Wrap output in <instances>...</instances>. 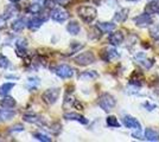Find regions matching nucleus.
<instances>
[{"label": "nucleus", "mask_w": 159, "mask_h": 142, "mask_svg": "<svg viewBox=\"0 0 159 142\" xmlns=\"http://www.w3.org/2000/svg\"><path fill=\"white\" fill-rule=\"evenodd\" d=\"M77 14H79V17L82 19V20L84 21V23L90 24V23L96 18V15H98V11H96V8H95V7L81 6L79 10H77Z\"/></svg>", "instance_id": "f257e3e1"}, {"label": "nucleus", "mask_w": 159, "mask_h": 142, "mask_svg": "<svg viewBox=\"0 0 159 142\" xmlns=\"http://www.w3.org/2000/svg\"><path fill=\"white\" fill-rule=\"evenodd\" d=\"M98 103H99L100 108L102 109V110H105V111H111V110L115 107L116 101H115V98H114L111 94L105 93V94H102L99 97Z\"/></svg>", "instance_id": "f03ea898"}, {"label": "nucleus", "mask_w": 159, "mask_h": 142, "mask_svg": "<svg viewBox=\"0 0 159 142\" xmlns=\"http://www.w3.org/2000/svg\"><path fill=\"white\" fill-rule=\"evenodd\" d=\"M60 94H61V91L58 88H50L43 93L42 100L45 102L47 104L51 105V104H55V103L57 102L58 97H60Z\"/></svg>", "instance_id": "7ed1b4c3"}, {"label": "nucleus", "mask_w": 159, "mask_h": 142, "mask_svg": "<svg viewBox=\"0 0 159 142\" xmlns=\"http://www.w3.org/2000/svg\"><path fill=\"white\" fill-rule=\"evenodd\" d=\"M74 62L79 65H82V67H86V65H89L95 62V56L92 51H86V52H82V54H77L75 58H74Z\"/></svg>", "instance_id": "20e7f679"}, {"label": "nucleus", "mask_w": 159, "mask_h": 142, "mask_svg": "<svg viewBox=\"0 0 159 142\" xmlns=\"http://www.w3.org/2000/svg\"><path fill=\"white\" fill-rule=\"evenodd\" d=\"M55 74L57 75L60 78H70L74 75V70L69 65L62 64V65H58L55 69Z\"/></svg>", "instance_id": "39448f33"}, {"label": "nucleus", "mask_w": 159, "mask_h": 142, "mask_svg": "<svg viewBox=\"0 0 159 142\" xmlns=\"http://www.w3.org/2000/svg\"><path fill=\"white\" fill-rule=\"evenodd\" d=\"M134 23L137 24V26L139 27H147L152 24L153 20L152 18H151V14H147L145 12L144 14H140L139 17H135L134 18Z\"/></svg>", "instance_id": "423d86ee"}, {"label": "nucleus", "mask_w": 159, "mask_h": 142, "mask_svg": "<svg viewBox=\"0 0 159 142\" xmlns=\"http://www.w3.org/2000/svg\"><path fill=\"white\" fill-rule=\"evenodd\" d=\"M50 15H51V19L57 21V23H63V21H66L69 18L68 12L62 10V8H55Z\"/></svg>", "instance_id": "0eeeda50"}, {"label": "nucleus", "mask_w": 159, "mask_h": 142, "mask_svg": "<svg viewBox=\"0 0 159 142\" xmlns=\"http://www.w3.org/2000/svg\"><path fill=\"white\" fill-rule=\"evenodd\" d=\"M101 57H102V59H103V61L109 62V61H112V59L118 58V57H119V54H118V51H116L115 49L106 47V49L101 52Z\"/></svg>", "instance_id": "6e6552de"}, {"label": "nucleus", "mask_w": 159, "mask_h": 142, "mask_svg": "<svg viewBox=\"0 0 159 142\" xmlns=\"http://www.w3.org/2000/svg\"><path fill=\"white\" fill-rule=\"evenodd\" d=\"M124 124H125V127L126 128H134V129H140V122L137 120V118H134L132 116L129 115H126L124 116Z\"/></svg>", "instance_id": "1a4fd4ad"}, {"label": "nucleus", "mask_w": 159, "mask_h": 142, "mask_svg": "<svg viewBox=\"0 0 159 142\" xmlns=\"http://www.w3.org/2000/svg\"><path fill=\"white\" fill-rule=\"evenodd\" d=\"M64 118L66 120H70V121H77L82 124H87L88 120H87L84 116L80 115L77 113H66L64 114Z\"/></svg>", "instance_id": "9d476101"}, {"label": "nucleus", "mask_w": 159, "mask_h": 142, "mask_svg": "<svg viewBox=\"0 0 159 142\" xmlns=\"http://www.w3.org/2000/svg\"><path fill=\"white\" fill-rule=\"evenodd\" d=\"M135 59H137V62L139 63L140 65H143V67L146 69H150L153 65L152 59H147L146 54H143V52H140V54H137V56H135Z\"/></svg>", "instance_id": "9b49d317"}, {"label": "nucleus", "mask_w": 159, "mask_h": 142, "mask_svg": "<svg viewBox=\"0 0 159 142\" xmlns=\"http://www.w3.org/2000/svg\"><path fill=\"white\" fill-rule=\"evenodd\" d=\"M17 102L13 97H10V96H2V100H0V105L5 109H12L16 107Z\"/></svg>", "instance_id": "f8f14e48"}, {"label": "nucleus", "mask_w": 159, "mask_h": 142, "mask_svg": "<svg viewBox=\"0 0 159 142\" xmlns=\"http://www.w3.org/2000/svg\"><path fill=\"white\" fill-rule=\"evenodd\" d=\"M45 18H40V17H33L32 19L27 21V27L30 30H37L38 27L42 26V24L44 23Z\"/></svg>", "instance_id": "ddd939ff"}, {"label": "nucleus", "mask_w": 159, "mask_h": 142, "mask_svg": "<svg viewBox=\"0 0 159 142\" xmlns=\"http://www.w3.org/2000/svg\"><path fill=\"white\" fill-rule=\"evenodd\" d=\"M109 43L112 44V45H120L122 41H124V34H122V32H114V33L109 34Z\"/></svg>", "instance_id": "4468645a"}, {"label": "nucleus", "mask_w": 159, "mask_h": 142, "mask_svg": "<svg viewBox=\"0 0 159 142\" xmlns=\"http://www.w3.org/2000/svg\"><path fill=\"white\" fill-rule=\"evenodd\" d=\"M145 12L147 14H156L159 12V1L158 0H152L148 2L145 7Z\"/></svg>", "instance_id": "2eb2a0df"}, {"label": "nucleus", "mask_w": 159, "mask_h": 142, "mask_svg": "<svg viewBox=\"0 0 159 142\" xmlns=\"http://www.w3.org/2000/svg\"><path fill=\"white\" fill-rule=\"evenodd\" d=\"M96 27L101 32L108 33V32H112V31L115 30V24H113V23H98Z\"/></svg>", "instance_id": "dca6fc26"}, {"label": "nucleus", "mask_w": 159, "mask_h": 142, "mask_svg": "<svg viewBox=\"0 0 159 142\" xmlns=\"http://www.w3.org/2000/svg\"><path fill=\"white\" fill-rule=\"evenodd\" d=\"M128 8H121L120 11H118L115 15H114V21H118V23H124L128 17Z\"/></svg>", "instance_id": "f3484780"}, {"label": "nucleus", "mask_w": 159, "mask_h": 142, "mask_svg": "<svg viewBox=\"0 0 159 142\" xmlns=\"http://www.w3.org/2000/svg\"><path fill=\"white\" fill-rule=\"evenodd\" d=\"M16 116V111L8 110V109H0V120L1 121H8Z\"/></svg>", "instance_id": "a211bd4d"}, {"label": "nucleus", "mask_w": 159, "mask_h": 142, "mask_svg": "<svg viewBox=\"0 0 159 142\" xmlns=\"http://www.w3.org/2000/svg\"><path fill=\"white\" fill-rule=\"evenodd\" d=\"M66 30H68V32L71 34V36H76V34L80 33L81 27H80L77 21H70L68 24V26H66Z\"/></svg>", "instance_id": "6ab92c4d"}, {"label": "nucleus", "mask_w": 159, "mask_h": 142, "mask_svg": "<svg viewBox=\"0 0 159 142\" xmlns=\"http://www.w3.org/2000/svg\"><path fill=\"white\" fill-rule=\"evenodd\" d=\"M145 139L147 141H159V134L151 128H147L145 131Z\"/></svg>", "instance_id": "aec40b11"}, {"label": "nucleus", "mask_w": 159, "mask_h": 142, "mask_svg": "<svg viewBox=\"0 0 159 142\" xmlns=\"http://www.w3.org/2000/svg\"><path fill=\"white\" fill-rule=\"evenodd\" d=\"M23 120L25 122H29V123H39V124L43 123L39 116L34 115V114H26V115L23 116Z\"/></svg>", "instance_id": "412c9836"}, {"label": "nucleus", "mask_w": 159, "mask_h": 142, "mask_svg": "<svg viewBox=\"0 0 159 142\" xmlns=\"http://www.w3.org/2000/svg\"><path fill=\"white\" fill-rule=\"evenodd\" d=\"M25 26H26V23H25L24 19H18V20L13 21V24L11 25L12 30H13V31H17V32L23 31V30L25 28Z\"/></svg>", "instance_id": "4be33fe9"}, {"label": "nucleus", "mask_w": 159, "mask_h": 142, "mask_svg": "<svg viewBox=\"0 0 159 142\" xmlns=\"http://www.w3.org/2000/svg\"><path fill=\"white\" fill-rule=\"evenodd\" d=\"M14 83H4L1 87H0V96H6L12 89L14 88Z\"/></svg>", "instance_id": "5701e85b"}, {"label": "nucleus", "mask_w": 159, "mask_h": 142, "mask_svg": "<svg viewBox=\"0 0 159 142\" xmlns=\"http://www.w3.org/2000/svg\"><path fill=\"white\" fill-rule=\"evenodd\" d=\"M98 77H99V75L96 74L95 71H84V72L79 75L80 80H95Z\"/></svg>", "instance_id": "b1692460"}, {"label": "nucleus", "mask_w": 159, "mask_h": 142, "mask_svg": "<svg viewBox=\"0 0 159 142\" xmlns=\"http://www.w3.org/2000/svg\"><path fill=\"white\" fill-rule=\"evenodd\" d=\"M27 12H30V13L32 14H38L42 12V5L38 4V2H32V4H30L29 7H27Z\"/></svg>", "instance_id": "393cba45"}, {"label": "nucleus", "mask_w": 159, "mask_h": 142, "mask_svg": "<svg viewBox=\"0 0 159 142\" xmlns=\"http://www.w3.org/2000/svg\"><path fill=\"white\" fill-rule=\"evenodd\" d=\"M107 124L111 128H119L120 127V122L118 121V118L115 116H108L107 117Z\"/></svg>", "instance_id": "a878e982"}, {"label": "nucleus", "mask_w": 159, "mask_h": 142, "mask_svg": "<svg viewBox=\"0 0 159 142\" xmlns=\"http://www.w3.org/2000/svg\"><path fill=\"white\" fill-rule=\"evenodd\" d=\"M5 18L6 19H10V18H12L14 14H17V7L14 6V5H10V6L6 8V11H5Z\"/></svg>", "instance_id": "bb28decb"}, {"label": "nucleus", "mask_w": 159, "mask_h": 142, "mask_svg": "<svg viewBox=\"0 0 159 142\" xmlns=\"http://www.w3.org/2000/svg\"><path fill=\"white\" fill-rule=\"evenodd\" d=\"M32 136L36 139V140L42 141V142H50L51 141V137H49V136L45 135V134H42V133H33Z\"/></svg>", "instance_id": "cd10ccee"}, {"label": "nucleus", "mask_w": 159, "mask_h": 142, "mask_svg": "<svg viewBox=\"0 0 159 142\" xmlns=\"http://www.w3.org/2000/svg\"><path fill=\"white\" fill-rule=\"evenodd\" d=\"M150 34L154 39H159V25H153L150 28Z\"/></svg>", "instance_id": "c85d7f7f"}, {"label": "nucleus", "mask_w": 159, "mask_h": 142, "mask_svg": "<svg viewBox=\"0 0 159 142\" xmlns=\"http://www.w3.org/2000/svg\"><path fill=\"white\" fill-rule=\"evenodd\" d=\"M10 65V62H8V59H7L5 56H0V68L2 69H6L7 67Z\"/></svg>", "instance_id": "c756f323"}, {"label": "nucleus", "mask_w": 159, "mask_h": 142, "mask_svg": "<svg viewBox=\"0 0 159 142\" xmlns=\"http://www.w3.org/2000/svg\"><path fill=\"white\" fill-rule=\"evenodd\" d=\"M23 130H24V127L21 124H16V126H13L12 128L10 129L11 133H13V131H23Z\"/></svg>", "instance_id": "7c9ffc66"}, {"label": "nucleus", "mask_w": 159, "mask_h": 142, "mask_svg": "<svg viewBox=\"0 0 159 142\" xmlns=\"http://www.w3.org/2000/svg\"><path fill=\"white\" fill-rule=\"evenodd\" d=\"M144 107L147 108V110H153L156 108V104H151L150 102H146V103H144Z\"/></svg>", "instance_id": "2f4dec72"}, {"label": "nucleus", "mask_w": 159, "mask_h": 142, "mask_svg": "<svg viewBox=\"0 0 159 142\" xmlns=\"http://www.w3.org/2000/svg\"><path fill=\"white\" fill-rule=\"evenodd\" d=\"M45 6L48 8H52L53 7V0H45Z\"/></svg>", "instance_id": "473e14b6"}, {"label": "nucleus", "mask_w": 159, "mask_h": 142, "mask_svg": "<svg viewBox=\"0 0 159 142\" xmlns=\"http://www.w3.org/2000/svg\"><path fill=\"white\" fill-rule=\"evenodd\" d=\"M5 23H6V18L5 17H0V28L5 27Z\"/></svg>", "instance_id": "72a5a7b5"}, {"label": "nucleus", "mask_w": 159, "mask_h": 142, "mask_svg": "<svg viewBox=\"0 0 159 142\" xmlns=\"http://www.w3.org/2000/svg\"><path fill=\"white\" fill-rule=\"evenodd\" d=\"M132 136L134 137V139H141V135H140V130H139V133H133Z\"/></svg>", "instance_id": "f704fd0d"}, {"label": "nucleus", "mask_w": 159, "mask_h": 142, "mask_svg": "<svg viewBox=\"0 0 159 142\" xmlns=\"http://www.w3.org/2000/svg\"><path fill=\"white\" fill-rule=\"evenodd\" d=\"M56 1H57L60 5H66V4H68L69 0H56Z\"/></svg>", "instance_id": "c9c22d12"}, {"label": "nucleus", "mask_w": 159, "mask_h": 142, "mask_svg": "<svg viewBox=\"0 0 159 142\" xmlns=\"http://www.w3.org/2000/svg\"><path fill=\"white\" fill-rule=\"evenodd\" d=\"M7 78H16V80H17V78H18V77H17V76H6Z\"/></svg>", "instance_id": "e433bc0d"}, {"label": "nucleus", "mask_w": 159, "mask_h": 142, "mask_svg": "<svg viewBox=\"0 0 159 142\" xmlns=\"http://www.w3.org/2000/svg\"><path fill=\"white\" fill-rule=\"evenodd\" d=\"M10 1H11V2H18L19 0H10Z\"/></svg>", "instance_id": "4c0bfd02"}, {"label": "nucleus", "mask_w": 159, "mask_h": 142, "mask_svg": "<svg viewBox=\"0 0 159 142\" xmlns=\"http://www.w3.org/2000/svg\"><path fill=\"white\" fill-rule=\"evenodd\" d=\"M126 1H137V0H126Z\"/></svg>", "instance_id": "58836bf2"}]
</instances>
